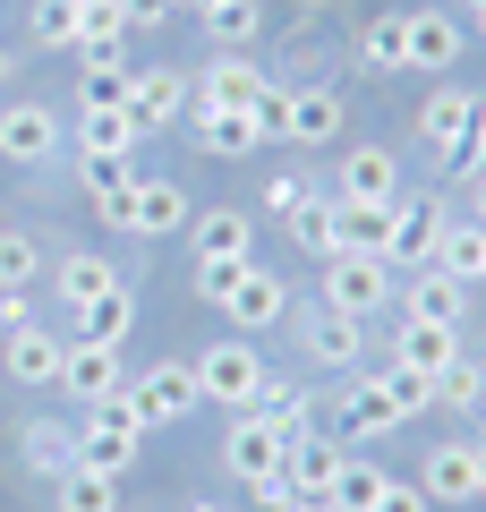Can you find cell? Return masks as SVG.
Instances as JSON below:
<instances>
[{
  "label": "cell",
  "mask_w": 486,
  "mask_h": 512,
  "mask_svg": "<svg viewBox=\"0 0 486 512\" xmlns=\"http://www.w3.org/2000/svg\"><path fill=\"white\" fill-rule=\"evenodd\" d=\"M205 35L239 52V43H256V35H265V9H256V0H214V9H205Z\"/></svg>",
  "instance_id": "35"
},
{
  "label": "cell",
  "mask_w": 486,
  "mask_h": 512,
  "mask_svg": "<svg viewBox=\"0 0 486 512\" xmlns=\"http://www.w3.org/2000/svg\"><path fill=\"white\" fill-rule=\"evenodd\" d=\"M401 35H410V69H427V77H444L452 60L469 52V35H461V18H452V9H410V18H401Z\"/></svg>",
  "instance_id": "11"
},
{
  "label": "cell",
  "mask_w": 486,
  "mask_h": 512,
  "mask_svg": "<svg viewBox=\"0 0 486 512\" xmlns=\"http://www.w3.org/2000/svg\"><path fill=\"white\" fill-rule=\"evenodd\" d=\"M197 103H214V111H248L256 94H265V69L256 60H239V52H222L214 69H205V86H188Z\"/></svg>",
  "instance_id": "23"
},
{
  "label": "cell",
  "mask_w": 486,
  "mask_h": 512,
  "mask_svg": "<svg viewBox=\"0 0 486 512\" xmlns=\"http://www.w3.org/2000/svg\"><path fill=\"white\" fill-rule=\"evenodd\" d=\"M103 291H120V265L94 256V248H69V265H60V308H86Z\"/></svg>",
  "instance_id": "30"
},
{
  "label": "cell",
  "mask_w": 486,
  "mask_h": 512,
  "mask_svg": "<svg viewBox=\"0 0 486 512\" xmlns=\"http://www.w3.org/2000/svg\"><path fill=\"white\" fill-rule=\"evenodd\" d=\"M18 325H35V308H26V291H0V333H18Z\"/></svg>",
  "instance_id": "50"
},
{
  "label": "cell",
  "mask_w": 486,
  "mask_h": 512,
  "mask_svg": "<svg viewBox=\"0 0 486 512\" xmlns=\"http://www.w3.org/2000/svg\"><path fill=\"white\" fill-rule=\"evenodd\" d=\"M26 35H35L43 52H77V0H35Z\"/></svg>",
  "instance_id": "36"
},
{
  "label": "cell",
  "mask_w": 486,
  "mask_h": 512,
  "mask_svg": "<svg viewBox=\"0 0 486 512\" xmlns=\"http://www.w3.org/2000/svg\"><path fill=\"white\" fill-rule=\"evenodd\" d=\"M376 512H427V495H418V487H401V478H384V495H376Z\"/></svg>",
  "instance_id": "49"
},
{
  "label": "cell",
  "mask_w": 486,
  "mask_h": 512,
  "mask_svg": "<svg viewBox=\"0 0 486 512\" xmlns=\"http://www.w3.org/2000/svg\"><path fill=\"white\" fill-rule=\"evenodd\" d=\"M128 316H137V291H103V299H86V308H60V342H111L120 350V333H128Z\"/></svg>",
  "instance_id": "18"
},
{
  "label": "cell",
  "mask_w": 486,
  "mask_h": 512,
  "mask_svg": "<svg viewBox=\"0 0 486 512\" xmlns=\"http://www.w3.org/2000/svg\"><path fill=\"white\" fill-rule=\"evenodd\" d=\"M469 188H478V222H486V163H478V171H469Z\"/></svg>",
  "instance_id": "52"
},
{
  "label": "cell",
  "mask_w": 486,
  "mask_h": 512,
  "mask_svg": "<svg viewBox=\"0 0 486 512\" xmlns=\"http://www.w3.org/2000/svg\"><path fill=\"white\" fill-rule=\"evenodd\" d=\"M256 419H265L282 444L316 436V419H307V393H290V384H265V393H256Z\"/></svg>",
  "instance_id": "32"
},
{
  "label": "cell",
  "mask_w": 486,
  "mask_h": 512,
  "mask_svg": "<svg viewBox=\"0 0 486 512\" xmlns=\"http://www.w3.org/2000/svg\"><path fill=\"white\" fill-rule=\"evenodd\" d=\"M77 163H86V188H94V197H103V188H128V163H120V154H77Z\"/></svg>",
  "instance_id": "45"
},
{
  "label": "cell",
  "mask_w": 486,
  "mask_h": 512,
  "mask_svg": "<svg viewBox=\"0 0 486 512\" xmlns=\"http://www.w3.org/2000/svg\"><path fill=\"white\" fill-rule=\"evenodd\" d=\"M188 248H197V256H256V222L239 214V205L188 214Z\"/></svg>",
  "instance_id": "24"
},
{
  "label": "cell",
  "mask_w": 486,
  "mask_h": 512,
  "mask_svg": "<svg viewBox=\"0 0 486 512\" xmlns=\"http://www.w3.org/2000/svg\"><path fill=\"white\" fill-rule=\"evenodd\" d=\"M435 239H444V205L393 197V222H384V265H427Z\"/></svg>",
  "instance_id": "8"
},
{
  "label": "cell",
  "mask_w": 486,
  "mask_h": 512,
  "mask_svg": "<svg viewBox=\"0 0 486 512\" xmlns=\"http://www.w3.org/2000/svg\"><path fill=\"white\" fill-rule=\"evenodd\" d=\"M0 342H9L0 359H9V376H18V384H35V393H43V384H60V350H69V342H60V325H18V333H0Z\"/></svg>",
  "instance_id": "19"
},
{
  "label": "cell",
  "mask_w": 486,
  "mask_h": 512,
  "mask_svg": "<svg viewBox=\"0 0 486 512\" xmlns=\"http://www.w3.org/2000/svg\"><path fill=\"white\" fill-rule=\"evenodd\" d=\"M94 214H103V231L137 239V188H103V197H94Z\"/></svg>",
  "instance_id": "43"
},
{
  "label": "cell",
  "mask_w": 486,
  "mask_h": 512,
  "mask_svg": "<svg viewBox=\"0 0 486 512\" xmlns=\"http://www.w3.org/2000/svg\"><path fill=\"white\" fill-rule=\"evenodd\" d=\"M427 265H444L452 282H486V222H478V214H469V222H444V239H435Z\"/></svg>",
  "instance_id": "28"
},
{
  "label": "cell",
  "mask_w": 486,
  "mask_h": 512,
  "mask_svg": "<svg viewBox=\"0 0 486 512\" xmlns=\"http://www.w3.org/2000/svg\"><path fill=\"white\" fill-rule=\"evenodd\" d=\"M478 35H486V9H478Z\"/></svg>",
  "instance_id": "56"
},
{
  "label": "cell",
  "mask_w": 486,
  "mask_h": 512,
  "mask_svg": "<svg viewBox=\"0 0 486 512\" xmlns=\"http://www.w3.org/2000/svg\"><path fill=\"white\" fill-rule=\"evenodd\" d=\"M60 137H69V120H60L52 103H9L0 111V163H52L60 154Z\"/></svg>",
  "instance_id": "6"
},
{
  "label": "cell",
  "mask_w": 486,
  "mask_h": 512,
  "mask_svg": "<svg viewBox=\"0 0 486 512\" xmlns=\"http://www.w3.org/2000/svg\"><path fill=\"white\" fill-rule=\"evenodd\" d=\"M222 316H231V325H273V316H290V282L273 274L265 256H256L248 274H239V291L222 299Z\"/></svg>",
  "instance_id": "20"
},
{
  "label": "cell",
  "mask_w": 486,
  "mask_h": 512,
  "mask_svg": "<svg viewBox=\"0 0 486 512\" xmlns=\"http://www.w3.org/2000/svg\"><path fill=\"white\" fill-rule=\"evenodd\" d=\"M248 120H256V137H265V146H273V137H282V128H290V94H282V86H265V94H256V103H248Z\"/></svg>",
  "instance_id": "44"
},
{
  "label": "cell",
  "mask_w": 486,
  "mask_h": 512,
  "mask_svg": "<svg viewBox=\"0 0 486 512\" xmlns=\"http://www.w3.org/2000/svg\"><path fill=\"white\" fill-rule=\"evenodd\" d=\"M77 470L128 478V470H137V436H128V427H111V419H94V410H86V436H77Z\"/></svg>",
  "instance_id": "26"
},
{
  "label": "cell",
  "mask_w": 486,
  "mask_h": 512,
  "mask_svg": "<svg viewBox=\"0 0 486 512\" xmlns=\"http://www.w3.org/2000/svg\"><path fill=\"white\" fill-rule=\"evenodd\" d=\"M282 453H290V444L273 436L256 410H239V427L222 436V470H231L239 487H273V478H282Z\"/></svg>",
  "instance_id": "7"
},
{
  "label": "cell",
  "mask_w": 486,
  "mask_h": 512,
  "mask_svg": "<svg viewBox=\"0 0 486 512\" xmlns=\"http://www.w3.org/2000/svg\"><path fill=\"white\" fill-rule=\"evenodd\" d=\"M324 308H342V316H376L393 308V265L384 256H324Z\"/></svg>",
  "instance_id": "3"
},
{
  "label": "cell",
  "mask_w": 486,
  "mask_h": 512,
  "mask_svg": "<svg viewBox=\"0 0 486 512\" xmlns=\"http://www.w3.org/2000/svg\"><path fill=\"white\" fill-rule=\"evenodd\" d=\"M478 103H486V94H469V86H435L427 103H418V137H427L452 171H461L469 137H478Z\"/></svg>",
  "instance_id": "4"
},
{
  "label": "cell",
  "mask_w": 486,
  "mask_h": 512,
  "mask_svg": "<svg viewBox=\"0 0 486 512\" xmlns=\"http://www.w3.org/2000/svg\"><path fill=\"white\" fill-rule=\"evenodd\" d=\"M188 111V77L180 69H128V120L154 137V128H171Z\"/></svg>",
  "instance_id": "14"
},
{
  "label": "cell",
  "mask_w": 486,
  "mask_h": 512,
  "mask_svg": "<svg viewBox=\"0 0 486 512\" xmlns=\"http://www.w3.org/2000/svg\"><path fill=\"white\" fill-rule=\"evenodd\" d=\"M197 9H214V0H197Z\"/></svg>",
  "instance_id": "58"
},
{
  "label": "cell",
  "mask_w": 486,
  "mask_h": 512,
  "mask_svg": "<svg viewBox=\"0 0 486 512\" xmlns=\"http://www.w3.org/2000/svg\"><path fill=\"white\" fill-rule=\"evenodd\" d=\"M435 402H452V410H478V402H486V376H478L469 359H452L444 376H435Z\"/></svg>",
  "instance_id": "42"
},
{
  "label": "cell",
  "mask_w": 486,
  "mask_h": 512,
  "mask_svg": "<svg viewBox=\"0 0 486 512\" xmlns=\"http://www.w3.org/2000/svg\"><path fill=\"white\" fill-rule=\"evenodd\" d=\"M410 325H461L469 316V282H452L444 265H410V291H393Z\"/></svg>",
  "instance_id": "9"
},
{
  "label": "cell",
  "mask_w": 486,
  "mask_h": 512,
  "mask_svg": "<svg viewBox=\"0 0 486 512\" xmlns=\"http://www.w3.org/2000/svg\"><path fill=\"white\" fill-rule=\"evenodd\" d=\"M316 512H324V504H316Z\"/></svg>",
  "instance_id": "59"
},
{
  "label": "cell",
  "mask_w": 486,
  "mask_h": 512,
  "mask_svg": "<svg viewBox=\"0 0 486 512\" xmlns=\"http://www.w3.org/2000/svg\"><path fill=\"white\" fill-rule=\"evenodd\" d=\"M469 9H486V0H469Z\"/></svg>",
  "instance_id": "57"
},
{
  "label": "cell",
  "mask_w": 486,
  "mask_h": 512,
  "mask_svg": "<svg viewBox=\"0 0 486 512\" xmlns=\"http://www.w3.org/2000/svg\"><path fill=\"white\" fill-rule=\"evenodd\" d=\"M35 274H43V248L26 231H0V291H26Z\"/></svg>",
  "instance_id": "40"
},
{
  "label": "cell",
  "mask_w": 486,
  "mask_h": 512,
  "mask_svg": "<svg viewBox=\"0 0 486 512\" xmlns=\"http://www.w3.org/2000/svg\"><path fill=\"white\" fill-rule=\"evenodd\" d=\"M307 188H316V180H299V171H290V180H273V188H265V214H282V222H290Z\"/></svg>",
  "instance_id": "47"
},
{
  "label": "cell",
  "mask_w": 486,
  "mask_h": 512,
  "mask_svg": "<svg viewBox=\"0 0 486 512\" xmlns=\"http://www.w3.org/2000/svg\"><path fill=\"white\" fill-rule=\"evenodd\" d=\"M376 495H384V470L342 453V478H333V504H324V512H376Z\"/></svg>",
  "instance_id": "34"
},
{
  "label": "cell",
  "mask_w": 486,
  "mask_h": 512,
  "mask_svg": "<svg viewBox=\"0 0 486 512\" xmlns=\"http://www.w3.org/2000/svg\"><path fill=\"white\" fill-rule=\"evenodd\" d=\"M299 342H307V359H316V367L350 376V367H359V342H367V333H359V316H342V308H324V299H316V308H307V325H299Z\"/></svg>",
  "instance_id": "13"
},
{
  "label": "cell",
  "mask_w": 486,
  "mask_h": 512,
  "mask_svg": "<svg viewBox=\"0 0 486 512\" xmlns=\"http://www.w3.org/2000/svg\"><path fill=\"white\" fill-rule=\"evenodd\" d=\"M290 146H342V94H290Z\"/></svg>",
  "instance_id": "27"
},
{
  "label": "cell",
  "mask_w": 486,
  "mask_h": 512,
  "mask_svg": "<svg viewBox=\"0 0 486 512\" xmlns=\"http://www.w3.org/2000/svg\"><path fill=\"white\" fill-rule=\"evenodd\" d=\"M393 359L418 367V376L435 384L452 359H461V325H401V333H393Z\"/></svg>",
  "instance_id": "22"
},
{
  "label": "cell",
  "mask_w": 486,
  "mask_h": 512,
  "mask_svg": "<svg viewBox=\"0 0 486 512\" xmlns=\"http://www.w3.org/2000/svg\"><path fill=\"white\" fill-rule=\"evenodd\" d=\"M248 265H256V256H197V299H205V308H222V299L239 291Z\"/></svg>",
  "instance_id": "41"
},
{
  "label": "cell",
  "mask_w": 486,
  "mask_h": 512,
  "mask_svg": "<svg viewBox=\"0 0 486 512\" xmlns=\"http://www.w3.org/2000/svg\"><path fill=\"white\" fill-rule=\"evenodd\" d=\"M52 495H60V512H120V478H103V470H60L52 478Z\"/></svg>",
  "instance_id": "31"
},
{
  "label": "cell",
  "mask_w": 486,
  "mask_h": 512,
  "mask_svg": "<svg viewBox=\"0 0 486 512\" xmlns=\"http://www.w3.org/2000/svg\"><path fill=\"white\" fill-rule=\"evenodd\" d=\"M359 60H367V69H384V77L410 69V35H401V18H376V26H367V35H359Z\"/></svg>",
  "instance_id": "37"
},
{
  "label": "cell",
  "mask_w": 486,
  "mask_h": 512,
  "mask_svg": "<svg viewBox=\"0 0 486 512\" xmlns=\"http://www.w3.org/2000/svg\"><path fill=\"white\" fill-rule=\"evenodd\" d=\"M26 461H35L43 478H60L77 461V436H69V427H52V419H35V427H26Z\"/></svg>",
  "instance_id": "38"
},
{
  "label": "cell",
  "mask_w": 486,
  "mask_h": 512,
  "mask_svg": "<svg viewBox=\"0 0 486 512\" xmlns=\"http://www.w3.org/2000/svg\"><path fill=\"white\" fill-rule=\"evenodd\" d=\"M60 384H69V393H77V402H111V393H120V350H111V342H69V350H60Z\"/></svg>",
  "instance_id": "15"
},
{
  "label": "cell",
  "mask_w": 486,
  "mask_h": 512,
  "mask_svg": "<svg viewBox=\"0 0 486 512\" xmlns=\"http://www.w3.org/2000/svg\"><path fill=\"white\" fill-rule=\"evenodd\" d=\"M197 367V393L205 402H222V410H256V393H265V359H256V342L248 333H231V342H214L205 359H188Z\"/></svg>",
  "instance_id": "2"
},
{
  "label": "cell",
  "mask_w": 486,
  "mask_h": 512,
  "mask_svg": "<svg viewBox=\"0 0 486 512\" xmlns=\"http://www.w3.org/2000/svg\"><path fill=\"white\" fill-rule=\"evenodd\" d=\"M427 504H478V444H435L427 470H418Z\"/></svg>",
  "instance_id": "17"
},
{
  "label": "cell",
  "mask_w": 486,
  "mask_h": 512,
  "mask_svg": "<svg viewBox=\"0 0 486 512\" xmlns=\"http://www.w3.org/2000/svg\"><path fill=\"white\" fill-rule=\"evenodd\" d=\"M486 163V103H478V137H469V154H461V171H478Z\"/></svg>",
  "instance_id": "51"
},
{
  "label": "cell",
  "mask_w": 486,
  "mask_h": 512,
  "mask_svg": "<svg viewBox=\"0 0 486 512\" xmlns=\"http://www.w3.org/2000/svg\"><path fill=\"white\" fill-rule=\"evenodd\" d=\"M120 9H128V35H154V26H171L180 0H120Z\"/></svg>",
  "instance_id": "46"
},
{
  "label": "cell",
  "mask_w": 486,
  "mask_h": 512,
  "mask_svg": "<svg viewBox=\"0 0 486 512\" xmlns=\"http://www.w3.org/2000/svg\"><path fill=\"white\" fill-rule=\"evenodd\" d=\"M333 197H342V205H393V197H401V163H393L384 146H350Z\"/></svg>",
  "instance_id": "12"
},
{
  "label": "cell",
  "mask_w": 486,
  "mask_h": 512,
  "mask_svg": "<svg viewBox=\"0 0 486 512\" xmlns=\"http://www.w3.org/2000/svg\"><path fill=\"white\" fill-rule=\"evenodd\" d=\"M188 137H197V154H222V163H239V154L265 146L248 111H214V103H197V94H188Z\"/></svg>",
  "instance_id": "16"
},
{
  "label": "cell",
  "mask_w": 486,
  "mask_h": 512,
  "mask_svg": "<svg viewBox=\"0 0 486 512\" xmlns=\"http://www.w3.org/2000/svg\"><path fill=\"white\" fill-rule=\"evenodd\" d=\"M188 512H222V504H188Z\"/></svg>",
  "instance_id": "55"
},
{
  "label": "cell",
  "mask_w": 486,
  "mask_h": 512,
  "mask_svg": "<svg viewBox=\"0 0 486 512\" xmlns=\"http://www.w3.org/2000/svg\"><path fill=\"white\" fill-rule=\"evenodd\" d=\"M435 402V384L418 376V367H376V376H350L342 393V419H333V444H367V436H393V427H410L418 410Z\"/></svg>",
  "instance_id": "1"
},
{
  "label": "cell",
  "mask_w": 486,
  "mask_h": 512,
  "mask_svg": "<svg viewBox=\"0 0 486 512\" xmlns=\"http://www.w3.org/2000/svg\"><path fill=\"white\" fill-rule=\"evenodd\" d=\"M188 231V188L180 180H137V239Z\"/></svg>",
  "instance_id": "29"
},
{
  "label": "cell",
  "mask_w": 486,
  "mask_h": 512,
  "mask_svg": "<svg viewBox=\"0 0 486 512\" xmlns=\"http://www.w3.org/2000/svg\"><path fill=\"white\" fill-rule=\"evenodd\" d=\"M9 69H18V52H0V77H9Z\"/></svg>",
  "instance_id": "54"
},
{
  "label": "cell",
  "mask_w": 486,
  "mask_h": 512,
  "mask_svg": "<svg viewBox=\"0 0 486 512\" xmlns=\"http://www.w3.org/2000/svg\"><path fill=\"white\" fill-rule=\"evenodd\" d=\"M77 111H128V60H86V77H77Z\"/></svg>",
  "instance_id": "33"
},
{
  "label": "cell",
  "mask_w": 486,
  "mask_h": 512,
  "mask_svg": "<svg viewBox=\"0 0 486 512\" xmlns=\"http://www.w3.org/2000/svg\"><path fill=\"white\" fill-rule=\"evenodd\" d=\"M384 222H393V205H342V248L350 256H384Z\"/></svg>",
  "instance_id": "39"
},
{
  "label": "cell",
  "mask_w": 486,
  "mask_h": 512,
  "mask_svg": "<svg viewBox=\"0 0 486 512\" xmlns=\"http://www.w3.org/2000/svg\"><path fill=\"white\" fill-rule=\"evenodd\" d=\"M478 495H486V444H478Z\"/></svg>",
  "instance_id": "53"
},
{
  "label": "cell",
  "mask_w": 486,
  "mask_h": 512,
  "mask_svg": "<svg viewBox=\"0 0 486 512\" xmlns=\"http://www.w3.org/2000/svg\"><path fill=\"white\" fill-rule=\"evenodd\" d=\"M290 239H299L307 256H342V197H333V188H307L299 197V214H290Z\"/></svg>",
  "instance_id": "21"
},
{
  "label": "cell",
  "mask_w": 486,
  "mask_h": 512,
  "mask_svg": "<svg viewBox=\"0 0 486 512\" xmlns=\"http://www.w3.org/2000/svg\"><path fill=\"white\" fill-rule=\"evenodd\" d=\"M333 478H342V444L333 436H299L282 453V487L299 495V504H333Z\"/></svg>",
  "instance_id": "10"
},
{
  "label": "cell",
  "mask_w": 486,
  "mask_h": 512,
  "mask_svg": "<svg viewBox=\"0 0 486 512\" xmlns=\"http://www.w3.org/2000/svg\"><path fill=\"white\" fill-rule=\"evenodd\" d=\"M128 393H137L145 427H180V419H197V410H205V393H197V367H188V359H162V367H145V384H128Z\"/></svg>",
  "instance_id": "5"
},
{
  "label": "cell",
  "mask_w": 486,
  "mask_h": 512,
  "mask_svg": "<svg viewBox=\"0 0 486 512\" xmlns=\"http://www.w3.org/2000/svg\"><path fill=\"white\" fill-rule=\"evenodd\" d=\"M248 512H316V504H299V495L273 478V487H248Z\"/></svg>",
  "instance_id": "48"
},
{
  "label": "cell",
  "mask_w": 486,
  "mask_h": 512,
  "mask_svg": "<svg viewBox=\"0 0 486 512\" xmlns=\"http://www.w3.org/2000/svg\"><path fill=\"white\" fill-rule=\"evenodd\" d=\"M69 146L77 154H120V163H128V154L145 146V128L128 120V111H77V120H69Z\"/></svg>",
  "instance_id": "25"
}]
</instances>
